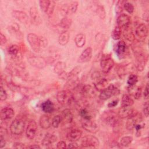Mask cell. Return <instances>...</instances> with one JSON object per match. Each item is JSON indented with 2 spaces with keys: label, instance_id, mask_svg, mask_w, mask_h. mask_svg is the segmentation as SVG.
<instances>
[{
  "label": "cell",
  "instance_id": "16",
  "mask_svg": "<svg viewBox=\"0 0 149 149\" xmlns=\"http://www.w3.org/2000/svg\"><path fill=\"white\" fill-rule=\"evenodd\" d=\"M93 49L91 47L86 48L80 54L78 58V62L86 63L90 61L92 58Z\"/></svg>",
  "mask_w": 149,
  "mask_h": 149
},
{
  "label": "cell",
  "instance_id": "54",
  "mask_svg": "<svg viewBox=\"0 0 149 149\" xmlns=\"http://www.w3.org/2000/svg\"><path fill=\"white\" fill-rule=\"evenodd\" d=\"M6 144V141L2 135H0V148H2Z\"/></svg>",
  "mask_w": 149,
  "mask_h": 149
},
{
  "label": "cell",
  "instance_id": "25",
  "mask_svg": "<svg viewBox=\"0 0 149 149\" xmlns=\"http://www.w3.org/2000/svg\"><path fill=\"white\" fill-rule=\"evenodd\" d=\"M56 140L57 137L54 134L51 133H47L42 140L41 144L44 146H48L56 142Z\"/></svg>",
  "mask_w": 149,
  "mask_h": 149
},
{
  "label": "cell",
  "instance_id": "55",
  "mask_svg": "<svg viewBox=\"0 0 149 149\" xmlns=\"http://www.w3.org/2000/svg\"><path fill=\"white\" fill-rule=\"evenodd\" d=\"M144 97L145 99H147L148 97V84L147 83L144 91Z\"/></svg>",
  "mask_w": 149,
  "mask_h": 149
},
{
  "label": "cell",
  "instance_id": "30",
  "mask_svg": "<svg viewBox=\"0 0 149 149\" xmlns=\"http://www.w3.org/2000/svg\"><path fill=\"white\" fill-rule=\"evenodd\" d=\"M8 30L12 35H13V36L16 37L17 38H19V37H20V36L22 35L19 30V26L16 23H13L12 25L9 26V27L8 28Z\"/></svg>",
  "mask_w": 149,
  "mask_h": 149
},
{
  "label": "cell",
  "instance_id": "18",
  "mask_svg": "<svg viewBox=\"0 0 149 149\" xmlns=\"http://www.w3.org/2000/svg\"><path fill=\"white\" fill-rule=\"evenodd\" d=\"M136 112V111L131 107H121L118 111V115L120 118H128Z\"/></svg>",
  "mask_w": 149,
  "mask_h": 149
},
{
  "label": "cell",
  "instance_id": "11",
  "mask_svg": "<svg viewBox=\"0 0 149 149\" xmlns=\"http://www.w3.org/2000/svg\"><path fill=\"white\" fill-rule=\"evenodd\" d=\"M37 130V125L36 122L33 120L29 121L26 130V135L27 137L30 140L33 139L36 136Z\"/></svg>",
  "mask_w": 149,
  "mask_h": 149
},
{
  "label": "cell",
  "instance_id": "38",
  "mask_svg": "<svg viewBox=\"0 0 149 149\" xmlns=\"http://www.w3.org/2000/svg\"><path fill=\"white\" fill-rule=\"evenodd\" d=\"M77 6H78L77 2L73 1V2H70L66 9V12L68 13H75L77 10Z\"/></svg>",
  "mask_w": 149,
  "mask_h": 149
},
{
  "label": "cell",
  "instance_id": "28",
  "mask_svg": "<svg viewBox=\"0 0 149 149\" xmlns=\"http://www.w3.org/2000/svg\"><path fill=\"white\" fill-rule=\"evenodd\" d=\"M76 45L79 48L83 47L86 43V36L83 33L77 34L74 38Z\"/></svg>",
  "mask_w": 149,
  "mask_h": 149
},
{
  "label": "cell",
  "instance_id": "7",
  "mask_svg": "<svg viewBox=\"0 0 149 149\" xmlns=\"http://www.w3.org/2000/svg\"><path fill=\"white\" fill-rule=\"evenodd\" d=\"M99 144L98 139L94 136H86L82 139L81 142L83 148H95Z\"/></svg>",
  "mask_w": 149,
  "mask_h": 149
},
{
  "label": "cell",
  "instance_id": "39",
  "mask_svg": "<svg viewBox=\"0 0 149 149\" xmlns=\"http://www.w3.org/2000/svg\"><path fill=\"white\" fill-rule=\"evenodd\" d=\"M122 30L120 27L116 26L111 32V37L115 40H118L120 38Z\"/></svg>",
  "mask_w": 149,
  "mask_h": 149
},
{
  "label": "cell",
  "instance_id": "44",
  "mask_svg": "<svg viewBox=\"0 0 149 149\" xmlns=\"http://www.w3.org/2000/svg\"><path fill=\"white\" fill-rule=\"evenodd\" d=\"M123 8L126 10V11H127L130 14L132 13L134 9V6L133 5L132 3H131L129 2H126V1L123 3Z\"/></svg>",
  "mask_w": 149,
  "mask_h": 149
},
{
  "label": "cell",
  "instance_id": "3",
  "mask_svg": "<svg viewBox=\"0 0 149 149\" xmlns=\"http://www.w3.org/2000/svg\"><path fill=\"white\" fill-rule=\"evenodd\" d=\"M102 119L107 124L113 127L117 126L119 122L118 115L112 111L104 112L102 115Z\"/></svg>",
  "mask_w": 149,
  "mask_h": 149
},
{
  "label": "cell",
  "instance_id": "19",
  "mask_svg": "<svg viewBox=\"0 0 149 149\" xmlns=\"http://www.w3.org/2000/svg\"><path fill=\"white\" fill-rule=\"evenodd\" d=\"M148 28L146 24L140 23L136 28L135 34L137 37L141 39L146 38L148 35Z\"/></svg>",
  "mask_w": 149,
  "mask_h": 149
},
{
  "label": "cell",
  "instance_id": "21",
  "mask_svg": "<svg viewBox=\"0 0 149 149\" xmlns=\"http://www.w3.org/2000/svg\"><path fill=\"white\" fill-rule=\"evenodd\" d=\"M15 112L13 109L10 107H5L1 110L0 116L2 120H7L10 119L14 116Z\"/></svg>",
  "mask_w": 149,
  "mask_h": 149
},
{
  "label": "cell",
  "instance_id": "33",
  "mask_svg": "<svg viewBox=\"0 0 149 149\" xmlns=\"http://www.w3.org/2000/svg\"><path fill=\"white\" fill-rule=\"evenodd\" d=\"M72 24V20L70 18H69L68 17H65L62 18L60 22L59 23V27L60 28L63 30V31H66L70 26Z\"/></svg>",
  "mask_w": 149,
  "mask_h": 149
},
{
  "label": "cell",
  "instance_id": "31",
  "mask_svg": "<svg viewBox=\"0 0 149 149\" xmlns=\"http://www.w3.org/2000/svg\"><path fill=\"white\" fill-rule=\"evenodd\" d=\"M8 52L9 55L13 58H19V48L17 45H12L8 49Z\"/></svg>",
  "mask_w": 149,
  "mask_h": 149
},
{
  "label": "cell",
  "instance_id": "6",
  "mask_svg": "<svg viewBox=\"0 0 149 149\" xmlns=\"http://www.w3.org/2000/svg\"><path fill=\"white\" fill-rule=\"evenodd\" d=\"M114 51L119 59L125 58L128 54V48L126 43L122 41H119L114 46Z\"/></svg>",
  "mask_w": 149,
  "mask_h": 149
},
{
  "label": "cell",
  "instance_id": "12",
  "mask_svg": "<svg viewBox=\"0 0 149 149\" xmlns=\"http://www.w3.org/2000/svg\"><path fill=\"white\" fill-rule=\"evenodd\" d=\"M141 119V116L140 114L136 111L134 114L127 118V120L126 122V128L129 130H132L134 128L135 125L138 123L139 122H140Z\"/></svg>",
  "mask_w": 149,
  "mask_h": 149
},
{
  "label": "cell",
  "instance_id": "37",
  "mask_svg": "<svg viewBox=\"0 0 149 149\" xmlns=\"http://www.w3.org/2000/svg\"><path fill=\"white\" fill-rule=\"evenodd\" d=\"M133 141V137L132 136H126L121 138L120 140V145L122 147H127L129 146Z\"/></svg>",
  "mask_w": 149,
  "mask_h": 149
},
{
  "label": "cell",
  "instance_id": "53",
  "mask_svg": "<svg viewBox=\"0 0 149 149\" xmlns=\"http://www.w3.org/2000/svg\"><path fill=\"white\" fill-rule=\"evenodd\" d=\"M79 146L76 141H71V143H69L68 146V148H77Z\"/></svg>",
  "mask_w": 149,
  "mask_h": 149
},
{
  "label": "cell",
  "instance_id": "57",
  "mask_svg": "<svg viewBox=\"0 0 149 149\" xmlns=\"http://www.w3.org/2000/svg\"><path fill=\"white\" fill-rule=\"evenodd\" d=\"M27 148H40V146H39L37 144H34V145H31V146H27Z\"/></svg>",
  "mask_w": 149,
  "mask_h": 149
},
{
  "label": "cell",
  "instance_id": "29",
  "mask_svg": "<svg viewBox=\"0 0 149 149\" xmlns=\"http://www.w3.org/2000/svg\"><path fill=\"white\" fill-rule=\"evenodd\" d=\"M69 40V34L67 31L61 32L58 37V42L61 45H65L68 44Z\"/></svg>",
  "mask_w": 149,
  "mask_h": 149
},
{
  "label": "cell",
  "instance_id": "41",
  "mask_svg": "<svg viewBox=\"0 0 149 149\" xmlns=\"http://www.w3.org/2000/svg\"><path fill=\"white\" fill-rule=\"evenodd\" d=\"M79 115L83 119H91V116L90 115L87 109L85 108H81L79 111Z\"/></svg>",
  "mask_w": 149,
  "mask_h": 149
},
{
  "label": "cell",
  "instance_id": "22",
  "mask_svg": "<svg viewBox=\"0 0 149 149\" xmlns=\"http://www.w3.org/2000/svg\"><path fill=\"white\" fill-rule=\"evenodd\" d=\"M61 122L62 121L64 123H70L73 121V115L71 111L69 109H65L62 111L61 113Z\"/></svg>",
  "mask_w": 149,
  "mask_h": 149
},
{
  "label": "cell",
  "instance_id": "15",
  "mask_svg": "<svg viewBox=\"0 0 149 149\" xmlns=\"http://www.w3.org/2000/svg\"><path fill=\"white\" fill-rule=\"evenodd\" d=\"M117 26L122 28H126L129 26L130 23V17L126 14H120L117 18Z\"/></svg>",
  "mask_w": 149,
  "mask_h": 149
},
{
  "label": "cell",
  "instance_id": "27",
  "mask_svg": "<svg viewBox=\"0 0 149 149\" xmlns=\"http://www.w3.org/2000/svg\"><path fill=\"white\" fill-rule=\"evenodd\" d=\"M108 80L105 78H101L98 79L97 83L94 84V87L96 88L97 90L101 91L105 88H107L108 86Z\"/></svg>",
  "mask_w": 149,
  "mask_h": 149
},
{
  "label": "cell",
  "instance_id": "43",
  "mask_svg": "<svg viewBox=\"0 0 149 149\" xmlns=\"http://www.w3.org/2000/svg\"><path fill=\"white\" fill-rule=\"evenodd\" d=\"M96 12L101 19H104L105 17V11L103 6L98 5L96 9Z\"/></svg>",
  "mask_w": 149,
  "mask_h": 149
},
{
  "label": "cell",
  "instance_id": "23",
  "mask_svg": "<svg viewBox=\"0 0 149 149\" xmlns=\"http://www.w3.org/2000/svg\"><path fill=\"white\" fill-rule=\"evenodd\" d=\"M39 123L40 126L44 129H48L52 125V120L49 116L47 115H42L40 118Z\"/></svg>",
  "mask_w": 149,
  "mask_h": 149
},
{
  "label": "cell",
  "instance_id": "45",
  "mask_svg": "<svg viewBox=\"0 0 149 149\" xmlns=\"http://www.w3.org/2000/svg\"><path fill=\"white\" fill-rule=\"evenodd\" d=\"M61 122V117L60 115H56L55 116L53 119H52V126L56 128L59 125L60 123Z\"/></svg>",
  "mask_w": 149,
  "mask_h": 149
},
{
  "label": "cell",
  "instance_id": "42",
  "mask_svg": "<svg viewBox=\"0 0 149 149\" xmlns=\"http://www.w3.org/2000/svg\"><path fill=\"white\" fill-rule=\"evenodd\" d=\"M138 81V77L137 75L134 74H131L127 81V83L129 84V86H134L135 85Z\"/></svg>",
  "mask_w": 149,
  "mask_h": 149
},
{
  "label": "cell",
  "instance_id": "36",
  "mask_svg": "<svg viewBox=\"0 0 149 149\" xmlns=\"http://www.w3.org/2000/svg\"><path fill=\"white\" fill-rule=\"evenodd\" d=\"M80 71H81V69L79 66L75 67L72 70V71L69 74H68L67 79H68L69 81H72L73 79L75 78L77 76V75L80 72Z\"/></svg>",
  "mask_w": 149,
  "mask_h": 149
},
{
  "label": "cell",
  "instance_id": "17",
  "mask_svg": "<svg viewBox=\"0 0 149 149\" xmlns=\"http://www.w3.org/2000/svg\"><path fill=\"white\" fill-rule=\"evenodd\" d=\"M82 135V132L78 129H70L66 134L67 139L71 141H76L79 140Z\"/></svg>",
  "mask_w": 149,
  "mask_h": 149
},
{
  "label": "cell",
  "instance_id": "32",
  "mask_svg": "<svg viewBox=\"0 0 149 149\" xmlns=\"http://www.w3.org/2000/svg\"><path fill=\"white\" fill-rule=\"evenodd\" d=\"M134 104V101L128 94H123L122 97L121 107H131Z\"/></svg>",
  "mask_w": 149,
  "mask_h": 149
},
{
  "label": "cell",
  "instance_id": "24",
  "mask_svg": "<svg viewBox=\"0 0 149 149\" xmlns=\"http://www.w3.org/2000/svg\"><path fill=\"white\" fill-rule=\"evenodd\" d=\"M128 92L129 94L133 96L135 99L138 100L141 96V88L139 86H129L128 87Z\"/></svg>",
  "mask_w": 149,
  "mask_h": 149
},
{
  "label": "cell",
  "instance_id": "40",
  "mask_svg": "<svg viewBox=\"0 0 149 149\" xmlns=\"http://www.w3.org/2000/svg\"><path fill=\"white\" fill-rule=\"evenodd\" d=\"M49 2H50V1H48V0H41L39 1V5L42 12L46 13L48 8Z\"/></svg>",
  "mask_w": 149,
  "mask_h": 149
},
{
  "label": "cell",
  "instance_id": "35",
  "mask_svg": "<svg viewBox=\"0 0 149 149\" xmlns=\"http://www.w3.org/2000/svg\"><path fill=\"white\" fill-rule=\"evenodd\" d=\"M123 36L125 38L129 41H134V35L130 29L129 27H126L124 29L123 31Z\"/></svg>",
  "mask_w": 149,
  "mask_h": 149
},
{
  "label": "cell",
  "instance_id": "10",
  "mask_svg": "<svg viewBox=\"0 0 149 149\" xmlns=\"http://www.w3.org/2000/svg\"><path fill=\"white\" fill-rule=\"evenodd\" d=\"M81 125L83 129L90 133H95L98 131V125L91 119H83Z\"/></svg>",
  "mask_w": 149,
  "mask_h": 149
},
{
  "label": "cell",
  "instance_id": "51",
  "mask_svg": "<svg viewBox=\"0 0 149 149\" xmlns=\"http://www.w3.org/2000/svg\"><path fill=\"white\" fill-rule=\"evenodd\" d=\"M7 41V40L5 36L2 33H0V44L1 45H5Z\"/></svg>",
  "mask_w": 149,
  "mask_h": 149
},
{
  "label": "cell",
  "instance_id": "47",
  "mask_svg": "<svg viewBox=\"0 0 149 149\" xmlns=\"http://www.w3.org/2000/svg\"><path fill=\"white\" fill-rule=\"evenodd\" d=\"M125 1H118L116 4V12L118 15H120V13L122 11L123 5Z\"/></svg>",
  "mask_w": 149,
  "mask_h": 149
},
{
  "label": "cell",
  "instance_id": "49",
  "mask_svg": "<svg viewBox=\"0 0 149 149\" xmlns=\"http://www.w3.org/2000/svg\"><path fill=\"white\" fill-rule=\"evenodd\" d=\"M13 147L15 148H26L27 147L22 143L20 142H16L13 144Z\"/></svg>",
  "mask_w": 149,
  "mask_h": 149
},
{
  "label": "cell",
  "instance_id": "4",
  "mask_svg": "<svg viewBox=\"0 0 149 149\" xmlns=\"http://www.w3.org/2000/svg\"><path fill=\"white\" fill-rule=\"evenodd\" d=\"M119 93V89L113 84L109 85L107 88L101 91L99 97L102 100H107L110 98L113 95Z\"/></svg>",
  "mask_w": 149,
  "mask_h": 149
},
{
  "label": "cell",
  "instance_id": "2",
  "mask_svg": "<svg viewBox=\"0 0 149 149\" xmlns=\"http://www.w3.org/2000/svg\"><path fill=\"white\" fill-rule=\"evenodd\" d=\"M25 127V122L20 118L14 119L10 125V131L15 135H20L23 133Z\"/></svg>",
  "mask_w": 149,
  "mask_h": 149
},
{
  "label": "cell",
  "instance_id": "5",
  "mask_svg": "<svg viewBox=\"0 0 149 149\" xmlns=\"http://www.w3.org/2000/svg\"><path fill=\"white\" fill-rule=\"evenodd\" d=\"M114 65V62L110 54H104L102 56L100 66L104 73H108Z\"/></svg>",
  "mask_w": 149,
  "mask_h": 149
},
{
  "label": "cell",
  "instance_id": "46",
  "mask_svg": "<svg viewBox=\"0 0 149 149\" xmlns=\"http://www.w3.org/2000/svg\"><path fill=\"white\" fill-rule=\"evenodd\" d=\"M55 1H52V0L50 1L48 8L47 9V11L45 13L48 16H51L52 15L54 10V8H55Z\"/></svg>",
  "mask_w": 149,
  "mask_h": 149
},
{
  "label": "cell",
  "instance_id": "56",
  "mask_svg": "<svg viewBox=\"0 0 149 149\" xmlns=\"http://www.w3.org/2000/svg\"><path fill=\"white\" fill-rule=\"evenodd\" d=\"M118 101L119 100H114L113 101H112L111 102H109L108 104V107L109 108H111V107H115L118 103Z\"/></svg>",
  "mask_w": 149,
  "mask_h": 149
},
{
  "label": "cell",
  "instance_id": "34",
  "mask_svg": "<svg viewBox=\"0 0 149 149\" xmlns=\"http://www.w3.org/2000/svg\"><path fill=\"white\" fill-rule=\"evenodd\" d=\"M65 68H66L65 63L62 61H59L55 64L54 68V70L55 73L60 76L61 74H62L65 72Z\"/></svg>",
  "mask_w": 149,
  "mask_h": 149
},
{
  "label": "cell",
  "instance_id": "1",
  "mask_svg": "<svg viewBox=\"0 0 149 149\" xmlns=\"http://www.w3.org/2000/svg\"><path fill=\"white\" fill-rule=\"evenodd\" d=\"M27 41L31 49L36 52H38L42 48H45L48 44L46 38L39 37L34 33L28 34Z\"/></svg>",
  "mask_w": 149,
  "mask_h": 149
},
{
  "label": "cell",
  "instance_id": "8",
  "mask_svg": "<svg viewBox=\"0 0 149 149\" xmlns=\"http://www.w3.org/2000/svg\"><path fill=\"white\" fill-rule=\"evenodd\" d=\"M29 63L37 68L42 69L45 68L47 65V61L43 57L41 56H31L28 58Z\"/></svg>",
  "mask_w": 149,
  "mask_h": 149
},
{
  "label": "cell",
  "instance_id": "13",
  "mask_svg": "<svg viewBox=\"0 0 149 149\" xmlns=\"http://www.w3.org/2000/svg\"><path fill=\"white\" fill-rule=\"evenodd\" d=\"M29 13L31 19V22L33 24L38 26L41 23L42 20L41 19L39 12L36 7H31L29 10Z\"/></svg>",
  "mask_w": 149,
  "mask_h": 149
},
{
  "label": "cell",
  "instance_id": "48",
  "mask_svg": "<svg viewBox=\"0 0 149 149\" xmlns=\"http://www.w3.org/2000/svg\"><path fill=\"white\" fill-rule=\"evenodd\" d=\"M7 98V93L5 90L1 86L0 88V100L1 101L6 100Z\"/></svg>",
  "mask_w": 149,
  "mask_h": 149
},
{
  "label": "cell",
  "instance_id": "14",
  "mask_svg": "<svg viewBox=\"0 0 149 149\" xmlns=\"http://www.w3.org/2000/svg\"><path fill=\"white\" fill-rule=\"evenodd\" d=\"M96 88L91 85H85L80 90V94L83 97L90 98L95 95Z\"/></svg>",
  "mask_w": 149,
  "mask_h": 149
},
{
  "label": "cell",
  "instance_id": "9",
  "mask_svg": "<svg viewBox=\"0 0 149 149\" xmlns=\"http://www.w3.org/2000/svg\"><path fill=\"white\" fill-rule=\"evenodd\" d=\"M73 98L72 94L65 90H61L58 92L56 94V99L58 102L61 104L65 105L70 103Z\"/></svg>",
  "mask_w": 149,
  "mask_h": 149
},
{
  "label": "cell",
  "instance_id": "26",
  "mask_svg": "<svg viewBox=\"0 0 149 149\" xmlns=\"http://www.w3.org/2000/svg\"><path fill=\"white\" fill-rule=\"evenodd\" d=\"M41 107L42 110L47 113H51L55 110L54 104L52 103V102L51 101H50L49 100L43 102L41 104Z\"/></svg>",
  "mask_w": 149,
  "mask_h": 149
},
{
  "label": "cell",
  "instance_id": "20",
  "mask_svg": "<svg viewBox=\"0 0 149 149\" xmlns=\"http://www.w3.org/2000/svg\"><path fill=\"white\" fill-rule=\"evenodd\" d=\"M12 14L14 17L23 24H27L29 22V16L27 13L22 10H13Z\"/></svg>",
  "mask_w": 149,
  "mask_h": 149
},
{
  "label": "cell",
  "instance_id": "50",
  "mask_svg": "<svg viewBox=\"0 0 149 149\" xmlns=\"http://www.w3.org/2000/svg\"><path fill=\"white\" fill-rule=\"evenodd\" d=\"M57 148H66V144L64 141H59L56 144Z\"/></svg>",
  "mask_w": 149,
  "mask_h": 149
},
{
  "label": "cell",
  "instance_id": "52",
  "mask_svg": "<svg viewBox=\"0 0 149 149\" xmlns=\"http://www.w3.org/2000/svg\"><path fill=\"white\" fill-rule=\"evenodd\" d=\"M143 113H144V115H145L146 117H148V102H147L145 104H144V108H143Z\"/></svg>",
  "mask_w": 149,
  "mask_h": 149
}]
</instances>
